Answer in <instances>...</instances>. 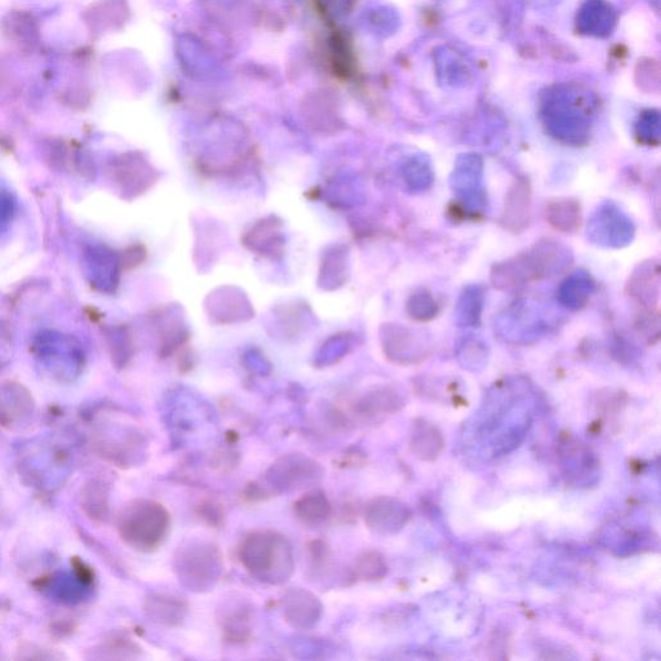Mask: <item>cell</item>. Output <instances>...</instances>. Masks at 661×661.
Wrapping results in <instances>:
<instances>
[{
  "mask_svg": "<svg viewBox=\"0 0 661 661\" xmlns=\"http://www.w3.org/2000/svg\"><path fill=\"white\" fill-rule=\"evenodd\" d=\"M596 114V97L580 87L563 84L541 97L540 117L545 130L562 144H587Z\"/></svg>",
  "mask_w": 661,
  "mask_h": 661,
  "instance_id": "cell-1",
  "label": "cell"
},
{
  "mask_svg": "<svg viewBox=\"0 0 661 661\" xmlns=\"http://www.w3.org/2000/svg\"><path fill=\"white\" fill-rule=\"evenodd\" d=\"M572 263L574 254L569 246L557 239H541L529 250L492 266L490 282L496 290L517 291L531 282L566 272Z\"/></svg>",
  "mask_w": 661,
  "mask_h": 661,
  "instance_id": "cell-2",
  "label": "cell"
},
{
  "mask_svg": "<svg viewBox=\"0 0 661 661\" xmlns=\"http://www.w3.org/2000/svg\"><path fill=\"white\" fill-rule=\"evenodd\" d=\"M238 557L248 574L263 584H285L295 571L291 544L285 536L273 530H256L247 534L239 545Z\"/></svg>",
  "mask_w": 661,
  "mask_h": 661,
  "instance_id": "cell-3",
  "label": "cell"
},
{
  "mask_svg": "<svg viewBox=\"0 0 661 661\" xmlns=\"http://www.w3.org/2000/svg\"><path fill=\"white\" fill-rule=\"evenodd\" d=\"M118 530L128 547L141 553H153L170 535L171 514L158 501L133 500L119 514Z\"/></svg>",
  "mask_w": 661,
  "mask_h": 661,
  "instance_id": "cell-4",
  "label": "cell"
},
{
  "mask_svg": "<svg viewBox=\"0 0 661 661\" xmlns=\"http://www.w3.org/2000/svg\"><path fill=\"white\" fill-rule=\"evenodd\" d=\"M173 570L180 584L190 592H210L224 574V556L210 541L186 540L176 550Z\"/></svg>",
  "mask_w": 661,
  "mask_h": 661,
  "instance_id": "cell-5",
  "label": "cell"
},
{
  "mask_svg": "<svg viewBox=\"0 0 661 661\" xmlns=\"http://www.w3.org/2000/svg\"><path fill=\"white\" fill-rule=\"evenodd\" d=\"M554 326L552 317L538 303L519 300L495 318V334L501 341L514 345L535 343Z\"/></svg>",
  "mask_w": 661,
  "mask_h": 661,
  "instance_id": "cell-6",
  "label": "cell"
},
{
  "mask_svg": "<svg viewBox=\"0 0 661 661\" xmlns=\"http://www.w3.org/2000/svg\"><path fill=\"white\" fill-rule=\"evenodd\" d=\"M35 358L61 380L74 379L84 368V350L77 337L59 331H42L31 345Z\"/></svg>",
  "mask_w": 661,
  "mask_h": 661,
  "instance_id": "cell-7",
  "label": "cell"
},
{
  "mask_svg": "<svg viewBox=\"0 0 661 661\" xmlns=\"http://www.w3.org/2000/svg\"><path fill=\"white\" fill-rule=\"evenodd\" d=\"M451 189L458 195L451 214L461 217H476L486 208V194L483 190V162L477 154H463L456 159L450 179Z\"/></svg>",
  "mask_w": 661,
  "mask_h": 661,
  "instance_id": "cell-8",
  "label": "cell"
},
{
  "mask_svg": "<svg viewBox=\"0 0 661 661\" xmlns=\"http://www.w3.org/2000/svg\"><path fill=\"white\" fill-rule=\"evenodd\" d=\"M636 235L633 221L615 203L602 204L587 226V238L593 245L623 248L631 245Z\"/></svg>",
  "mask_w": 661,
  "mask_h": 661,
  "instance_id": "cell-9",
  "label": "cell"
},
{
  "mask_svg": "<svg viewBox=\"0 0 661 661\" xmlns=\"http://www.w3.org/2000/svg\"><path fill=\"white\" fill-rule=\"evenodd\" d=\"M323 477V468L317 461L303 454L282 456L266 472V482L273 491L290 492L317 485Z\"/></svg>",
  "mask_w": 661,
  "mask_h": 661,
  "instance_id": "cell-10",
  "label": "cell"
},
{
  "mask_svg": "<svg viewBox=\"0 0 661 661\" xmlns=\"http://www.w3.org/2000/svg\"><path fill=\"white\" fill-rule=\"evenodd\" d=\"M532 215V188L526 176L517 177L505 195L500 223L510 233H522L529 228Z\"/></svg>",
  "mask_w": 661,
  "mask_h": 661,
  "instance_id": "cell-11",
  "label": "cell"
},
{
  "mask_svg": "<svg viewBox=\"0 0 661 661\" xmlns=\"http://www.w3.org/2000/svg\"><path fill=\"white\" fill-rule=\"evenodd\" d=\"M625 292L642 310H656L660 299V261H642L629 275Z\"/></svg>",
  "mask_w": 661,
  "mask_h": 661,
  "instance_id": "cell-12",
  "label": "cell"
},
{
  "mask_svg": "<svg viewBox=\"0 0 661 661\" xmlns=\"http://www.w3.org/2000/svg\"><path fill=\"white\" fill-rule=\"evenodd\" d=\"M410 509L396 499L381 496L366 505L365 521L368 529L380 535L401 531L410 519Z\"/></svg>",
  "mask_w": 661,
  "mask_h": 661,
  "instance_id": "cell-13",
  "label": "cell"
},
{
  "mask_svg": "<svg viewBox=\"0 0 661 661\" xmlns=\"http://www.w3.org/2000/svg\"><path fill=\"white\" fill-rule=\"evenodd\" d=\"M430 353H432V345L423 332H416L403 326L389 328L388 354L394 362L401 365H416L429 358Z\"/></svg>",
  "mask_w": 661,
  "mask_h": 661,
  "instance_id": "cell-14",
  "label": "cell"
},
{
  "mask_svg": "<svg viewBox=\"0 0 661 661\" xmlns=\"http://www.w3.org/2000/svg\"><path fill=\"white\" fill-rule=\"evenodd\" d=\"M283 618L292 628L305 629L317 625L322 615V603L317 596L303 588L287 590L282 600Z\"/></svg>",
  "mask_w": 661,
  "mask_h": 661,
  "instance_id": "cell-15",
  "label": "cell"
},
{
  "mask_svg": "<svg viewBox=\"0 0 661 661\" xmlns=\"http://www.w3.org/2000/svg\"><path fill=\"white\" fill-rule=\"evenodd\" d=\"M82 270L87 282L101 292L112 291L117 281V264L105 248L92 246L83 252Z\"/></svg>",
  "mask_w": 661,
  "mask_h": 661,
  "instance_id": "cell-16",
  "label": "cell"
},
{
  "mask_svg": "<svg viewBox=\"0 0 661 661\" xmlns=\"http://www.w3.org/2000/svg\"><path fill=\"white\" fill-rule=\"evenodd\" d=\"M219 623L226 642L243 645L250 641L252 634L251 609L242 598H232L220 610Z\"/></svg>",
  "mask_w": 661,
  "mask_h": 661,
  "instance_id": "cell-17",
  "label": "cell"
},
{
  "mask_svg": "<svg viewBox=\"0 0 661 661\" xmlns=\"http://www.w3.org/2000/svg\"><path fill=\"white\" fill-rule=\"evenodd\" d=\"M578 30L589 37L605 38L616 25V12L607 0H585L578 12Z\"/></svg>",
  "mask_w": 661,
  "mask_h": 661,
  "instance_id": "cell-18",
  "label": "cell"
},
{
  "mask_svg": "<svg viewBox=\"0 0 661 661\" xmlns=\"http://www.w3.org/2000/svg\"><path fill=\"white\" fill-rule=\"evenodd\" d=\"M145 614L159 627L176 628L183 624L188 605L179 597L153 594L146 600Z\"/></svg>",
  "mask_w": 661,
  "mask_h": 661,
  "instance_id": "cell-19",
  "label": "cell"
},
{
  "mask_svg": "<svg viewBox=\"0 0 661 661\" xmlns=\"http://www.w3.org/2000/svg\"><path fill=\"white\" fill-rule=\"evenodd\" d=\"M594 292H596V282L592 275L584 270H578L562 282L557 291V300L563 308L576 312L587 306Z\"/></svg>",
  "mask_w": 661,
  "mask_h": 661,
  "instance_id": "cell-20",
  "label": "cell"
},
{
  "mask_svg": "<svg viewBox=\"0 0 661 661\" xmlns=\"http://www.w3.org/2000/svg\"><path fill=\"white\" fill-rule=\"evenodd\" d=\"M544 217L553 229L567 234L578 232L583 220L580 203L574 198H556L547 202Z\"/></svg>",
  "mask_w": 661,
  "mask_h": 661,
  "instance_id": "cell-21",
  "label": "cell"
},
{
  "mask_svg": "<svg viewBox=\"0 0 661 661\" xmlns=\"http://www.w3.org/2000/svg\"><path fill=\"white\" fill-rule=\"evenodd\" d=\"M33 407V398L22 385H0V423L12 425L16 419H24V416L33 412Z\"/></svg>",
  "mask_w": 661,
  "mask_h": 661,
  "instance_id": "cell-22",
  "label": "cell"
},
{
  "mask_svg": "<svg viewBox=\"0 0 661 661\" xmlns=\"http://www.w3.org/2000/svg\"><path fill=\"white\" fill-rule=\"evenodd\" d=\"M297 519L309 529H319L327 525L332 516V505L321 491L308 492L294 504Z\"/></svg>",
  "mask_w": 661,
  "mask_h": 661,
  "instance_id": "cell-23",
  "label": "cell"
},
{
  "mask_svg": "<svg viewBox=\"0 0 661 661\" xmlns=\"http://www.w3.org/2000/svg\"><path fill=\"white\" fill-rule=\"evenodd\" d=\"M485 309V288L469 285L464 288L456 304L455 321L459 327H478Z\"/></svg>",
  "mask_w": 661,
  "mask_h": 661,
  "instance_id": "cell-24",
  "label": "cell"
},
{
  "mask_svg": "<svg viewBox=\"0 0 661 661\" xmlns=\"http://www.w3.org/2000/svg\"><path fill=\"white\" fill-rule=\"evenodd\" d=\"M443 438L434 425L425 420L416 421L411 436V450L421 460H434L441 454Z\"/></svg>",
  "mask_w": 661,
  "mask_h": 661,
  "instance_id": "cell-25",
  "label": "cell"
},
{
  "mask_svg": "<svg viewBox=\"0 0 661 661\" xmlns=\"http://www.w3.org/2000/svg\"><path fill=\"white\" fill-rule=\"evenodd\" d=\"M437 57L438 74L442 75L443 82L458 87L469 81V66L458 53L443 50Z\"/></svg>",
  "mask_w": 661,
  "mask_h": 661,
  "instance_id": "cell-26",
  "label": "cell"
},
{
  "mask_svg": "<svg viewBox=\"0 0 661 661\" xmlns=\"http://www.w3.org/2000/svg\"><path fill=\"white\" fill-rule=\"evenodd\" d=\"M4 33L19 43H33L38 38V24L26 12H13L3 22Z\"/></svg>",
  "mask_w": 661,
  "mask_h": 661,
  "instance_id": "cell-27",
  "label": "cell"
},
{
  "mask_svg": "<svg viewBox=\"0 0 661 661\" xmlns=\"http://www.w3.org/2000/svg\"><path fill=\"white\" fill-rule=\"evenodd\" d=\"M458 359L468 370H482L489 359V348L482 339L474 335L465 336L458 346Z\"/></svg>",
  "mask_w": 661,
  "mask_h": 661,
  "instance_id": "cell-28",
  "label": "cell"
},
{
  "mask_svg": "<svg viewBox=\"0 0 661 661\" xmlns=\"http://www.w3.org/2000/svg\"><path fill=\"white\" fill-rule=\"evenodd\" d=\"M405 180L414 192H425L434 181L432 163L423 154L416 155L405 166Z\"/></svg>",
  "mask_w": 661,
  "mask_h": 661,
  "instance_id": "cell-29",
  "label": "cell"
},
{
  "mask_svg": "<svg viewBox=\"0 0 661 661\" xmlns=\"http://www.w3.org/2000/svg\"><path fill=\"white\" fill-rule=\"evenodd\" d=\"M439 304L432 292L420 288L414 292L407 301V313L412 319L420 323L433 321L439 314Z\"/></svg>",
  "mask_w": 661,
  "mask_h": 661,
  "instance_id": "cell-30",
  "label": "cell"
},
{
  "mask_svg": "<svg viewBox=\"0 0 661 661\" xmlns=\"http://www.w3.org/2000/svg\"><path fill=\"white\" fill-rule=\"evenodd\" d=\"M388 572V565L384 557L375 550H368L357 558L356 567H354V578L366 581H377L385 578Z\"/></svg>",
  "mask_w": 661,
  "mask_h": 661,
  "instance_id": "cell-31",
  "label": "cell"
},
{
  "mask_svg": "<svg viewBox=\"0 0 661 661\" xmlns=\"http://www.w3.org/2000/svg\"><path fill=\"white\" fill-rule=\"evenodd\" d=\"M637 139L645 145H658L660 143L661 121L660 114L655 110L642 113L636 126Z\"/></svg>",
  "mask_w": 661,
  "mask_h": 661,
  "instance_id": "cell-32",
  "label": "cell"
},
{
  "mask_svg": "<svg viewBox=\"0 0 661 661\" xmlns=\"http://www.w3.org/2000/svg\"><path fill=\"white\" fill-rule=\"evenodd\" d=\"M195 513L211 529H221L225 525V508L220 501L203 498L195 505Z\"/></svg>",
  "mask_w": 661,
  "mask_h": 661,
  "instance_id": "cell-33",
  "label": "cell"
},
{
  "mask_svg": "<svg viewBox=\"0 0 661 661\" xmlns=\"http://www.w3.org/2000/svg\"><path fill=\"white\" fill-rule=\"evenodd\" d=\"M634 327L638 335L649 344L658 343L660 339V318L656 310H642L638 314Z\"/></svg>",
  "mask_w": 661,
  "mask_h": 661,
  "instance_id": "cell-34",
  "label": "cell"
},
{
  "mask_svg": "<svg viewBox=\"0 0 661 661\" xmlns=\"http://www.w3.org/2000/svg\"><path fill=\"white\" fill-rule=\"evenodd\" d=\"M309 558L312 562V569L317 572H325L331 563L330 548L327 547L325 541L314 540L308 545Z\"/></svg>",
  "mask_w": 661,
  "mask_h": 661,
  "instance_id": "cell-35",
  "label": "cell"
},
{
  "mask_svg": "<svg viewBox=\"0 0 661 661\" xmlns=\"http://www.w3.org/2000/svg\"><path fill=\"white\" fill-rule=\"evenodd\" d=\"M13 353L12 335L7 326L0 321V368L11 361Z\"/></svg>",
  "mask_w": 661,
  "mask_h": 661,
  "instance_id": "cell-36",
  "label": "cell"
},
{
  "mask_svg": "<svg viewBox=\"0 0 661 661\" xmlns=\"http://www.w3.org/2000/svg\"><path fill=\"white\" fill-rule=\"evenodd\" d=\"M15 214V201L10 194L0 192V225L7 223Z\"/></svg>",
  "mask_w": 661,
  "mask_h": 661,
  "instance_id": "cell-37",
  "label": "cell"
},
{
  "mask_svg": "<svg viewBox=\"0 0 661 661\" xmlns=\"http://www.w3.org/2000/svg\"><path fill=\"white\" fill-rule=\"evenodd\" d=\"M235 464H237V461H235V454L233 451H220L219 454L216 455L214 467L219 468L220 472H224V470H232L235 467Z\"/></svg>",
  "mask_w": 661,
  "mask_h": 661,
  "instance_id": "cell-38",
  "label": "cell"
},
{
  "mask_svg": "<svg viewBox=\"0 0 661 661\" xmlns=\"http://www.w3.org/2000/svg\"><path fill=\"white\" fill-rule=\"evenodd\" d=\"M656 2H658V0H656Z\"/></svg>",
  "mask_w": 661,
  "mask_h": 661,
  "instance_id": "cell-39",
  "label": "cell"
}]
</instances>
